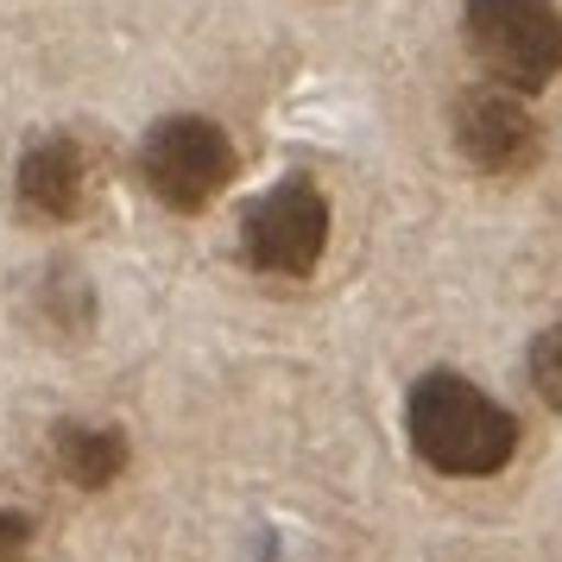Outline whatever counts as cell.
<instances>
[{
  "label": "cell",
  "mask_w": 562,
  "mask_h": 562,
  "mask_svg": "<svg viewBox=\"0 0 562 562\" xmlns=\"http://www.w3.org/2000/svg\"><path fill=\"white\" fill-rule=\"evenodd\" d=\"M405 430L411 449L430 461L436 474H456V481L499 474L518 456V417L461 373H424L411 385Z\"/></svg>",
  "instance_id": "6da1fadb"
},
{
  "label": "cell",
  "mask_w": 562,
  "mask_h": 562,
  "mask_svg": "<svg viewBox=\"0 0 562 562\" xmlns=\"http://www.w3.org/2000/svg\"><path fill=\"white\" fill-rule=\"evenodd\" d=\"M461 38L506 95H537L562 77L557 0H468Z\"/></svg>",
  "instance_id": "7a4b0ae2"
},
{
  "label": "cell",
  "mask_w": 562,
  "mask_h": 562,
  "mask_svg": "<svg viewBox=\"0 0 562 562\" xmlns=\"http://www.w3.org/2000/svg\"><path fill=\"white\" fill-rule=\"evenodd\" d=\"M234 139L209 114H165L139 146V178L165 209L196 215L234 183Z\"/></svg>",
  "instance_id": "3957f363"
},
{
  "label": "cell",
  "mask_w": 562,
  "mask_h": 562,
  "mask_svg": "<svg viewBox=\"0 0 562 562\" xmlns=\"http://www.w3.org/2000/svg\"><path fill=\"white\" fill-rule=\"evenodd\" d=\"M240 247L247 266L266 279H310L329 247V196L310 178H284L240 215Z\"/></svg>",
  "instance_id": "277c9868"
},
{
  "label": "cell",
  "mask_w": 562,
  "mask_h": 562,
  "mask_svg": "<svg viewBox=\"0 0 562 562\" xmlns=\"http://www.w3.org/2000/svg\"><path fill=\"white\" fill-rule=\"evenodd\" d=\"M456 146L481 171H525L543 153L537 114L506 89H461L456 95Z\"/></svg>",
  "instance_id": "5b68a950"
},
{
  "label": "cell",
  "mask_w": 562,
  "mask_h": 562,
  "mask_svg": "<svg viewBox=\"0 0 562 562\" xmlns=\"http://www.w3.org/2000/svg\"><path fill=\"white\" fill-rule=\"evenodd\" d=\"M20 203L45 222H77L89 203V153H82L70 133H52L26 146L20 158Z\"/></svg>",
  "instance_id": "8992f818"
},
{
  "label": "cell",
  "mask_w": 562,
  "mask_h": 562,
  "mask_svg": "<svg viewBox=\"0 0 562 562\" xmlns=\"http://www.w3.org/2000/svg\"><path fill=\"white\" fill-rule=\"evenodd\" d=\"M52 461L57 474L82 493H102L127 474V436L108 430V424H57L52 436Z\"/></svg>",
  "instance_id": "52a82bcc"
},
{
  "label": "cell",
  "mask_w": 562,
  "mask_h": 562,
  "mask_svg": "<svg viewBox=\"0 0 562 562\" xmlns=\"http://www.w3.org/2000/svg\"><path fill=\"white\" fill-rule=\"evenodd\" d=\"M531 385L550 411H562V323H550L531 341Z\"/></svg>",
  "instance_id": "ba28073f"
},
{
  "label": "cell",
  "mask_w": 562,
  "mask_h": 562,
  "mask_svg": "<svg viewBox=\"0 0 562 562\" xmlns=\"http://www.w3.org/2000/svg\"><path fill=\"white\" fill-rule=\"evenodd\" d=\"M26 543H32V518L13 506H0V562L26 557Z\"/></svg>",
  "instance_id": "9c48e42d"
}]
</instances>
